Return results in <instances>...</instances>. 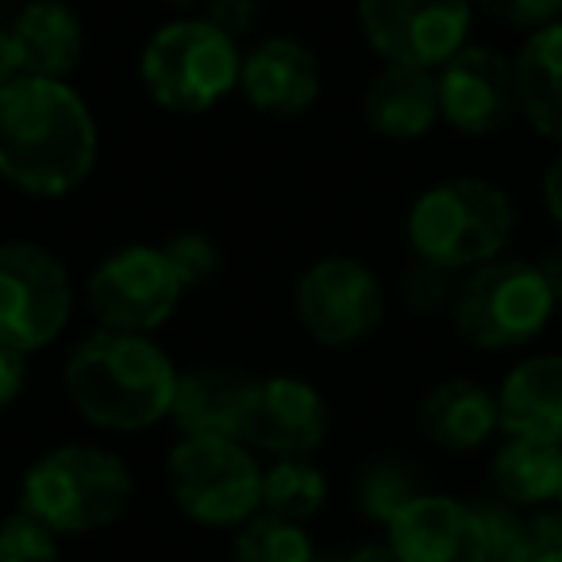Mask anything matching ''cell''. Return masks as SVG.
<instances>
[{"label":"cell","instance_id":"cell-7","mask_svg":"<svg viewBox=\"0 0 562 562\" xmlns=\"http://www.w3.org/2000/svg\"><path fill=\"white\" fill-rule=\"evenodd\" d=\"M166 485L201 528H243L262 513V467L243 439L181 436L166 454Z\"/></svg>","mask_w":562,"mask_h":562},{"label":"cell","instance_id":"cell-5","mask_svg":"<svg viewBox=\"0 0 562 562\" xmlns=\"http://www.w3.org/2000/svg\"><path fill=\"white\" fill-rule=\"evenodd\" d=\"M243 50L204 16H181L155 27L143 43L139 81L158 109L201 116L239 89Z\"/></svg>","mask_w":562,"mask_h":562},{"label":"cell","instance_id":"cell-14","mask_svg":"<svg viewBox=\"0 0 562 562\" xmlns=\"http://www.w3.org/2000/svg\"><path fill=\"white\" fill-rule=\"evenodd\" d=\"M321 58L293 35H262L243 50L239 93L262 116L297 120L321 101Z\"/></svg>","mask_w":562,"mask_h":562},{"label":"cell","instance_id":"cell-6","mask_svg":"<svg viewBox=\"0 0 562 562\" xmlns=\"http://www.w3.org/2000/svg\"><path fill=\"white\" fill-rule=\"evenodd\" d=\"M554 308L539 262L501 255L459 278L451 324L477 351H520L543 336Z\"/></svg>","mask_w":562,"mask_h":562},{"label":"cell","instance_id":"cell-4","mask_svg":"<svg viewBox=\"0 0 562 562\" xmlns=\"http://www.w3.org/2000/svg\"><path fill=\"white\" fill-rule=\"evenodd\" d=\"M132 470L97 443H63L43 451L20 477V508L55 536L78 539L116 524L132 505Z\"/></svg>","mask_w":562,"mask_h":562},{"label":"cell","instance_id":"cell-29","mask_svg":"<svg viewBox=\"0 0 562 562\" xmlns=\"http://www.w3.org/2000/svg\"><path fill=\"white\" fill-rule=\"evenodd\" d=\"M477 508V520H482V536H485V559L490 562H508L516 551H520V543L528 539V528L531 520H524L520 508L508 505V501L501 497H490L482 501Z\"/></svg>","mask_w":562,"mask_h":562},{"label":"cell","instance_id":"cell-17","mask_svg":"<svg viewBox=\"0 0 562 562\" xmlns=\"http://www.w3.org/2000/svg\"><path fill=\"white\" fill-rule=\"evenodd\" d=\"M250 382H255V378L239 374V370H232V367L178 370L170 424L181 431V436L243 439Z\"/></svg>","mask_w":562,"mask_h":562},{"label":"cell","instance_id":"cell-3","mask_svg":"<svg viewBox=\"0 0 562 562\" xmlns=\"http://www.w3.org/2000/svg\"><path fill=\"white\" fill-rule=\"evenodd\" d=\"M516 232V204L490 178H443L413 201L405 239L413 258L447 273H470L505 255Z\"/></svg>","mask_w":562,"mask_h":562},{"label":"cell","instance_id":"cell-11","mask_svg":"<svg viewBox=\"0 0 562 562\" xmlns=\"http://www.w3.org/2000/svg\"><path fill=\"white\" fill-rule=\"evenodd\" d=\"M470 0H359V32L385 66L439 70L470 43Z\"/></svg>","mask_w":562,"mask_h":562},{"label":"cell","instance_id":"cell-26","mask_svg":"<svg viewBox=\"0 0 562 562\" xmlns=\"http://www.w3.org/2000/svg\"><path fill=\"white\" fill-rule=\"evenodd\" d=\"M454 290H459V278L431 262H413L401 270V281H397V297L405 305L408 316H451V305H454Z\"/></svg>","mask_w":562,"mask_h":562},{"label":"cell","instance_id":"cell-16","mask_svg":"<svg viewBox=\"0 0 562 562\" xmlns=\"http://www.w3.org/2000/svg\"><path fill=\"white\" fill-rule=\"evenodd\" d=\"M20 78L70 81L86 55V27L66 0H27L9 24Z\"/></svg>","mask_w":562,"mask_h":562},{"label":"cell","instance_id":"cell-9","mask_svg":"<svg viewBox=\"0 0 562 562\" xmlns=\"http://www.w3.org/2000/svg\"><path fill=\"white\" fill-rule=\"evenodd\" d=\"M186 285L173 266L166 262L162 247L150 243H124L109 250L86 278V305L101 328L155 336L173 321Z\"/></svg>","mask_w":562,"mask_h":562},{"label":"cell","instance_id":"cell-21","mask_svg":"<svg viewBox=\"0 0 562 562\" xmlns=\"http://www.w3.org/2000/svg\"><path fill=\"white\" fill-rule=\"evenodd\" d=\"M516 104L528 127L543 139L562 143V20L539 27L513 58Z\"/></svg>","mask_w":562,"mask_h":562},{"label":"cell","instance_id":"cell-18","mask_svg":"<svg viewBox=\"0 0 562 562\" xmlns=\"http://www.w3.org/2000/svg\"><path fill=\"white\" fill-rule=\"evenodd\" d=\"M416 428L447 454H470L501 431L497 393L470 378H447L431 385L416 405Z\"/></svg>","mask_w":562,"mask_h":562},{"label":"cell","instance_id":"cell-27","mask_svg":"<svg viewBox=\"0 0 562 562\" xmlns=\"http://www.w3.org/2000/svg\"><path fill=\"white\" fill-rule=\"evenodd\" d=\"M58 543L63 536L24 508L0 520V562H58Z\"/></svg>","mask_w":562,"mask_h":562},{"label":"cell","instance_id":"cell-35","mask_svg":"<svg viewBox=\"0 0 562 562\" xmlns=\"http://www.w3.org/2000/svg\"><path fill=\"white\" fill-rule=\"evenodd\" d=\"M316 562H397V559H393L390 543H362L344 554H321Z\"/></svg>","mask_w":562,"mask_h":562},{"label":"cell","instance_id":"cell-25","mask_svg":"<svg viewBox=\"0 0 562 562\" xmlns=\"http://www.w3.org/2000/svg\"><path fill=\"white\" fill-rule=\"evenodd\" d=\"M424 493L420 474L413 470V462L401 459H374L362 467L359 485H355V501H359V513L374 524L390 528L393 516L405 505H413Z\"/></svg>","mask_w":562,"mask_h":562},{"label":"cell","instance_id":"cell-34","mask_svg":"<svg viewBox=\"0 0 562 562\" xmlns=\"http://www.w3.org/2000/svg\"><path fill=\"white\" fill-rule=\"evenodd\" d=\"M543 209L562 227V150L551 158V166L543 173Z\"/></svg>","mask_w":562,"mask_h":562},{"label":"cell","instance_id":"cell-24","mask_svg":"<svg viewBox=\"0 0 562 562\" xmlns=\"http://www.w3.org/2000/svg\"><path fill=\"white\" fill-rule=\"evenodd\" d=\"M316 543L305 524L278 520L270 513L250 516L243 528H235L232 562H316Z\"/></svg>","mask_w":562,"mask_h":562},{"label":"cell","instance_id":"cell-38","mask_svg":"<svg viewBox=\"0 0 562 562\" xmlns=\"http://www.w3.org/2000/svg\"><path fill=\"white\" fill-rule=\"evenodd\" d=\"M166 4H173V9H189V4H204V0H166Z\"/></svg>","mask_w":562,"mask_h":562},{"label":"cell","instance_id":"cell-30","mask_svg":"<svg viewBox=\"0 0 562 562\" xmlns=\"http://www.w3.org/2000/svg\"><path fill=\"white\" fill-rule=\"evenodd\" d=\"M497 24L516 27V32H539V27L562 20V0H482Z\"/></svg>","mask_w":562,"mask_h":562},{"label":"cell","instance_id":"cell-33","mask_svg":"<svg viewBox=\"0 0 562 562\" xmlns=\"http://www.w3.org/2000/svg\"><path fill=\"white\" fill-rule=\"evenodd\" d=\"M27 390V355L0 344V413L12 408Z\"/></svg>","mask_w":562,"mask_h":562},{"label":"cell","instance_id":"cell-28","mask_svg":"<svg viewBox=\"0 0 562 562\" xmlns=\"http://www.w3.org/2000/svg\"><path fill=\"white\" fill-rule=\"evenodd\" d=\"M162 255H166V262L173 266V273H178V281L186 290H196V285L212 281L220 270V247L204 232L170 235V239L162 243Z\"/></svg>","mask_w":562,"mask_h":562},{"label":"cell","instance_id":"cell-37","mask_svg":"<svg viewBox=\"0 0 562 562\" xmlns=\"http://www.w3.org/2000/svg\"><path fill=\"white\" fill-rule=\"evenodd\" d=\"M16 78V55H12V40H9V27L0 24V86L4 81Z\"/></svg>","mask_w":562,"mask_h":562},{"label":"cell","instance_id":"cell-22","mask_svg":"<svg viewBox=\"0 0 562 562\" xmlns=\"http://www.w3.org/2000/svg\"><path fill=\"white\" fill-rule=\"evenodd\" d=\"M493 490L516 508H539L562 493V447L547 439L505 436L490 462Z\"/></svg>","mask_w":562,"mask_h":562},{"label":"cell","instance_id":"cell-1","mask_svg":"<svg viewBox=\"0 0 562 562\" xmlns=\"http://www.w3.org/2000/svg\"><path fill=\"white\" fill-rule=\"evenodd\" d=\"M101 150L97 120L70 81L12 78L0 86V178L35 201L70 196Z\"/></svg>","mask_w":562,"mask_h":562},{"label":"cell","instance_id":"cell-36","mask_svg":"<svg viewBox=\"0 0 562 562\" xmlns=\"http://www.w3.org/2000/svg\"><path fill=\"white\" fill-rule=\"evenodd\" d=\"M539 270H543L547 285H551V297L554 305H562V243H554L543 258H539Z\"/></svg>","mask_w":562,"mask_h":562},{"label":"cell","instance_id":"cell-15","mask_svg":"<svg viewBox=\"0 0 562 562\" xmlns=\"http://www.w3.org/2000/svg\"><path fill=\"white\" fill-rule=\"evenodd\" d=\"M397 562H490L477 508L447 493H420L385 528Z\"/></svg>","mask_w":562,"mask_h":562},{"label":"cell","instance_id":"cell-20","mask_svg":"<svg viewBox=\"0 0 562 562\" xmlns=\"http://www.w3.org/2000/svg\"><path fill=\"white\" fill-rule=\"evenodd\" d=\"M497 413L505 436L562 447V355H531L516 362L497 390Z\"/></svg>","mask_w":562,"mask_h":562},{"label":"cell","instance_id":"cell-2","mask_svg":"<svg viewBox=\"0 0 562 562\" xmlns=\"http://www.w3.org/2000/svg\"><path fill=\"white\" fill-rule=\"evenodd\" d=\"M63 390L93 428L147 431L170 420L178 367L150 336L97 328L66 359Z\"/></svg>","mask_w":562,"mask_h":562},{"label":"cell","instance_id":"cell-23","mask_svg":"<svg viewBox=\"0 0 562 562\" xmlns=\"http://www.w3.org/2000/svg\"><path fill=\"white\" fill-rule=\"evenodd\" d=\"M331 497V485L313 459H273L270 470H262V513L278 520L305 524L324 513Z\"/></svg>","mask_w":562,"mask_h":562},{"label":"cell","instance_id":"cell-32","mask_svg":"<svg viewBox=\"0 0 562 562\" xmlns=\"http://www.w3.org/2000/svg\"><path fill=\"white\" fill-rule=\"evenodd\" d=\"M508 562H562V513L536 516L528 539Z\"/></svg>","mask_w":562,"mask_h":562},{"label":"cell","instance_id":"cell-12","mask_svg":"<svg viewBox=\"0 0 562 562\" xmlns=\"http://www.w3.org/2000/svg\"><path fill=\"white\" fill-rule=\"evenodd\" d=\"M439 89V120L467 139L497 135L520 116L516 104V74L513 58L501 50L467 43L436 70Z\"/></svg>","mask_w":562,"mask_h":562},{"label":"cell","instance_id":"cell-39","mask_svg":"<svg viewBox=\"0 0 562 562\" xmlns=\"http://www.w3.org/2000/svg\"><path fill=\"white\" fill-rule=\"evenodd\" d=\"M559 505H562V493H559Z\"/></svg>","mask_w":562,"mask_h":562},{"label":"cell","instance_id":"cell-31","mask_svg":"<svg viewBox=\"0 0 562 562\" xmlns=\"http://www.w3.org/2000/svg\"><path fill=\"white\" fill-rule=\"evenodd\" d=\"M201 16L239 43L243 35L255 32L258 20H262V0H204Z\"/></svg>","mask_w":562,"mask_h":562},{"label":"cell","instance_id":"cell-19","mask_svg":"<svg viewBox=\"0 0 562 562\" xmlns=\"http://www.w3.org/2000/svg\"><path fill=\"white\" fill-rule=\"evenodd\" d=\"M362 120L374 135L393 143H416L431 135L439 120L436 70L416 66H382L362 93Z\"/></svg>","mask_w":562,"mask_h":562},{"label":"cell","instance_id":"cell-10","mask_svg":"<svg viewBox=\"0 0 562 562\" xmlns=\"http://www.w3.org/2000/svg\"><path fill=\"white\" fill-rule=\"evenodd\" d=\"M293 316L313 344L344 351L367 344L382 328L385 290L378 273L359 258H316L293 285Z\"/></svg>","mask_w":562,"mask_h":562},{"label":"cell","instance_id":"cell-13","mask_svg":"<svg viewBox=\"0 0 562 562\" xmlns=\"http://www.w3.org/2000/svg\"><path fill=\"white\" fill-rule=\"evenodd\" d=\"M331 428V408L313 382L297 374H266L250 382L243 443L270 459H313Z\"/></svg>","mask_w":562,"mask_h":562},{"label":"cell","instance_id":"cell-8","mask_svg":"<svg viewBox=\"0 0 562 562\" xmlns=\"http://www.w3.org/2000/svg\"><path fill=\"white\" fill-rule=\"evenodd\" d=\"M74 316V281L66 262L32 239L0 243V344L40 355Z\"/></svg>","mask_w":562,"mask_h":562}]
</instances>
